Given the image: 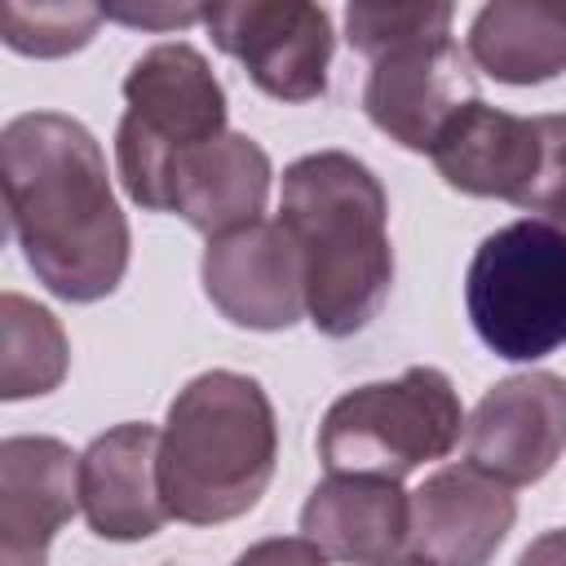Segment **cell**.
Here are the masks:
<instances>
[{
  "mask_svg": "<svg viewBox=\"0 0 566 566\" xmlns=\"http://www.w3.org/2000/svg\"><path fill=\"white\" fill-rule=\"evenodd\" d=\"M9 230L35 279L75 305L102 301L128 270V217L97 137L57 111H27L0 133Z\"/></svg>",
  "mask_w": 566,
  "mask_h": 566,
  "instance_id": "cell-1",
  "label": "cell"
},
{
  "mask_svg": "<svg viewBox=\"0 0 566 566\" xmlns=\"http://www.w3.org/2000/svg\"><path fill=\"white\" fill-rule=\"evenodd\" d=\"M279 226L301 252L305 314L323 336L363 332L394 283L389 199L376 172L345 150L287 164Z\"/></svg>",
  "mask_w": 566,
  "mask_h": 566,
  "instance_id": "cell-2",
  "label": "cell"
},
{
  "mask_svg": "<svg viewBox=\"0 0 566 566\" xmlns=\"http://www.w3.org/2000/svg\"><path fill=\"white\" fill-rule=\"evenodd\" d=\"M274 460V407L252 376L217 367L168 402L159 433V495L168 517L190 526L243 517L265 495Z\"/></svg>",
  "mask_w": 566,
  "mask_h": 566,
  "instance_id": "cell-3",
  "label": "cell"
},
{
  "mask_svg": "<svg viewBox=\"0 0 566 566\" xmlns=\"http://www.w3.org/2000/svg\"><path fill=\"white\" fill-rule=\"evenodd\" d=\"M464 407L447 371L407 367L398 380H371L340 394L318 429L327 473L402 482L411 469L455 451Z\"/></svg>",
  "mask_w": 566,
  "mask_h": 566,
  "instance_id": "cell-4",
  "label": "cell"
},
{
  "mask_svg": "<svg viewBox=\"0 0 566 566\" xmlns=\"http://www.w3.org/2000/svg\"><path fill=\"white\" fill-rule=\"evenodd\" d=\"M473 332L495 358L535 363L566 345V230L539 217L486 234L464 274Z\"/></svg>",
  "mask_w": 566,
  "mask_h": 566,
  "instance_id": "cell-5",
  "label": "cell"
},
{
  "mask_svg": "<svg viewBox=\"0 0 566 566\" xmlns=\"http://www.w3.org/2000/svg\"><path fill=\"white\" fill-rule=\"evenodd\" d=\"M124 119L115 128V164L124 195L146 208L168 155L217 142L226 128V93L208 57L186 40L146 49L124 75Z\"/></svg>",
  "mask_w": 566,
  "mask_h": 566,
  "instance_id": "cell-6",
  "label": "cell"
},
{
  "mask_svg": "<svg viewBox=\"0 0 566 566\" xmlns=\"http://www.w3.org/2000/svg\"><path fill=\"white\" fill-rule=\"evenodd\" d=\"M212 44L243 62L252 84L279 102H314L327 93L332 18L305 0H239L208 4Z\"/></svg>",
  "mask_w": 566,
  "mask_h": 566,
  "instance_id": "cell-7",
  "label": "cell"
},
{
  "mask_svg": "<svg viewBox=\"0 0 566 566\" xmlns=\"http://www.w3.org/2000/svg\"><path fill=\"white\" fill-rule=\"evenodd\" d=\"M473 97H478L473 66L469 53H460V44L451 40V31L420 35L380 53L363 88L367 119L385 137L420 155L433 150L442 124Z\"/></svg>",
  "mask_w": 566,
  "mask_h": 566,
  "instance_id": "cell-8",
  "label": "cell"
},
{
  "mask_svg": "<svg viewBox=\"0 0 566 566\" xmlns=\"http://www.w3.org/2000/svg\"><path fill=\"white\" fill-rule=\"evenodd\" d=\"M566 451V376L522 371L482 394L469 416V464L504 486L539 482Z\"/></svg>",
  "mask_w": 566,
  "mask_h": 566,
  "instance_id": "cell-9",
  "label": "cell"
},
{
  "mask_svg": "<svg viewBox=\"0 0 566 566\" xmlns=\"http://www.w3.org/2000/svg\"><path fill=\"white\" fill-rule=\"evenodd\" d=\"M203 292L234 327L283 332L305 314L301 252L279 221H252L203 248Z\"/></svg>",
  "mask_w": 566,
  "mask_h": 566,
  "instance_id": "cell-10",
  "label": "cell"
},
{
  "mask_svg": "<svg viewBox=\"0 0 566 566\" xmlns=\"http://www.w3.org/2000/svg\"><path fill=\"white\" fill-rule=\"evenodd\" d=\"M270 177V155L248 133H221L217 142L164 159L146 212H177L199 234L217 239L261 221Z\"/></svg>",
  "mask_w": 566,
  "mask_h": 566,
  "instance_id": "cell-11",
  "label": "cell"
},
{
  "mask_svg": "<svg viewBox=\"0 0 566 566\" xmlns=\"http://www.w3.org/2000/svg\"><path fill=\"white\" fill-rule=\"evenodd\" d=\"M429 159L451 190L509 199L526 212V199L544 168V124L539 115L526 119L473 97L442 124Z\"/></svg>",
  "mask_w": 566,
  "mask_h": 566,
  "instance_id": "cell-12",
  "label": "cell"
},
{
  "mask_svg": "<svg viewBox=\"0 0 566 566\" xmlns=\"http://www.w3.org/2000/svg\"><path fill=\"white\" fill-rule=\"evenodd\" d=\"M80 504V455L62 438L0 442V566H44L49 539Z\"/></svg>",
  "mask_w": 566,
  "mask_h": 566,
  "instance_id": "cell-13",
  "label": "cell"
},
{
  "mask_svg": "<svg viewBox=\"0 0 566 566\" xmlns=\"http://www.w3.org/2000/svg\"><path fill=\"white\" fill-rule=\"evenodd\" d=\"M517 522V500L504 482L473 464H447L411 491L407 548L433 566H486Z\"/></svg>",
  "mask_w": 566,
  "mask_h": 566,
  "instance_id": "cell-14",
  "label": "cell"
},
{
  "mask_svg": "<svg viewBox=\"0 0 566 566\" xmlns=\"http://www.w3.org/2000/svg\"><path fill=\"white\" fill-rule=\"evenodd\" d=\"M80 509L93 535L133 544L168 522L159 495V433L150 424H115L80 455Z\"/></svg>",
  "mask_w": 566,
  "mask_h": 566,
  "instance_id": "cell-15",
  "label": "cell"
},
{
  "mask_svg": "<svg viewBox=\"0 0 566 566\" xmlns=\"http://www.w3.org/2000/svg\"><path fill=\"white\" fill-rule=\"evenodd\" d=\"M411 531V495L385 478L332 473L301 509V535L332 562L380 566L398 557Z\"/></svg>",
  "mask_w": 566,
  "mask_h": 566,
  "instance_id": "cell-16",
  "label": "cell"
},
{
  "mask_svg": "<svg viewBox=\"0 0 566 566\" xmlns=\"http://www.w3.org/2000/svg\"><path fill=\"white\" fill-rule=\"evenodd\" d=\"M469 62L500 84H544L566 71V0H495L469 22Z\"/></svg>",
  "mask_w": 566,
  "mask_h": 566,
  "instance_id": "cell-17",
  "label": "cell"
},
{
  "mask_svg": "<svg viewBox=\"0 0 566 566\" xmlns=\"http://www.w3.org/2000/svg\"><path fill=\"white\" fill-rule=\"evenodd\" d=\"M0 345H4V354H0V398L4 402L40 398L62 385L71 345H66L62 323L44 305H35L18 292H4L0 296Z\"/></svg>",
  "mask_w": 566,
  "mask_h": 566,
  "instance_id": "cell-18",
  "label": "cell"
},
{
  "mask_svg": "<svg viewBox=\"0 0 566 566\" xmlns=\"http://www.w3.org/2000/svg\"><path fill=\"white\" fill-rule=\"evenodd\" d=\"M102 18L93 4H0V35L13 53L62 57L84 49Z\"/></svg>",
  "mask_w": 566,
  "mask_h": 566,
  "instance_id": "cell-19",
  "label": "cell"
},
{
  "mask_svg": "<svg viewBox=\"0 0 566 566\" xmlns=\"http://www.w3.org/2000/svg\"><path fill=\"white\" fill-rule=\"evenodd\" d=\"M451 18H455L451 4H367V0H358L345 9V31H349V44L376 62L380 53H389L407 40L451 31Z\"/></svg>",
  "mask_w": 566,
  "mask_h": 566,
  "instance_id": "cell-20",
  "label": "cell"
},
{
  "mask_svg": "<svg viewBox=\"0 0 566 566\" xmlns=\"http://www.w3.org/2000/svg\"><path fill=\"white\" fill-rule=\"evenodd\" d=\"M544 124V168L526 199V212L539 221H566V115H539Z\"/></svg>",
  "mask_w": 566,
  "mask_h": 566,
  "instance_id": "cell-21",
  "label": "cell"
},
{
  "mask_svg": "<svg viewBox=\"0 0 566 566\" xmlns=\"http://www.w3.org/2000/svg\"><path fill=\"white\" fill-rule=\"evenodd\" d=\"M234 566H332V557H323L305 535H274L243 548Z\"/></svg>",
  "mask_w": 566,
  "mask_h": 566,
  "instance_id": "cell-22",
  "label": "cell"
},
{
  "mask_svg": "<svg viewBox=\"0 0 566 566\" xmlns=\"http://www.w3.org/2000/svg\"><path fill=\"white\" fill-rule=\"evenodd\" d=\"M102 13L133 22V27H186L203 18V9H102Z\"/></svg>",
  "mask_w": 566,
  "mask_h": 566,
  "instance_id": "cell-23",
  "label": "cell"
},
{
  "mask_svg": "<svg viewBox=\"0 0 566 566\" xmlns=\"http://www.w3.org/2000/svg\"><path fill=\"white\" fill-rule=\"evenodd\" d=\"M517 566H566V531H544L517 557Z\"/></svg>",
  "mask_w": 566,
  "mask_h": 566,
  "instance_id": "cell-24",
  "label": "cell"
},
{
  "mask_svg": "<svg viewBox=\"0 0 566 566\" xmlns=\"http://www.w3.org/2000/svg\"><path fill=\"white\" fill-rule=\"evenodd\" d=\"M380 566H433V562H424V557H389V562H380Z\"/></svg>",
  "mask_w": 566,
  "mask_h": 566,
  "instance_id": "cell-25",
  "label": "cell"
}]
</instances>
